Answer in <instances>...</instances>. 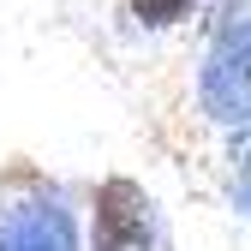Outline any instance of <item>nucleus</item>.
<instances>
[{
	"mask_svg": "<svg viewBox=\"0 0 251 251\" xmlns=\"http://www.w3.org/2000/svg\"><path fill=\"white\" fill-rule=\"evenodd\" d=\"M203 108L227 126L251 120V18L227 24L203 60Z\"/></svg>",
	"mask_w": 251,
	"mask_h": 251,
	"instance_id": "obj_1",
	"label": "nucleus"
},
{
	"mask_svg": "<svg viewBox=\"0 0 251 251\" xmlns=\"http://www.w3.org/2000/svg\"><path fill=\"white\" fill-rule=\"evenodd\" d=\"M96 251H150V198L132 179H108L96 192Z\"/></svg>",
	"mask_w": 251,
	"mask_h": 251,
	"instance_id": "obj_2",
	"label": "nucleus"
},
{
	"mask_svg": "<svg viewBox=\"0 0 251 251\" xmlns=\"http://www.w3.org/2000/svg\"><path fill=\"white\" fill-rule=\"evenodd\" d=\"M0 251H78L72 245V215L54 203H30L0 227Z\"/></svg>",
	"mask_w": 251,
	"mask_h": 251,
	"instance_id": "obj_3",
	"label": "nucleus"
},
{
	"mask_svg": "<svg viewBox=\"0 0 251 251\" xmlns=\"http://www.w3.org/2000/svg\"><path fill=\"white\" fill-rule=\"evenodd\" d=\"M192 0H132V12L144 18V24H168V18H179Z\"/></svg>",
	"mask_w": 251,
	"mask_h": 251,
	"instance_id": "obj_4",
	"label": "nucleus"
},
{
	"mask_svg": "<svg viewBox=\"0 0 251 251\" xmlns=\"http://www.w3.org/2000/svg\"><path fill=\"white\" fill-rule=\"evenodd\" d=\"M245 203H251V192H245Z\"/></svg>",
	"mask_w": 251,
	"mask_h": 251,
	"instance_id": "obj_5",
	"label": "nucleus"
}]
</instances>
